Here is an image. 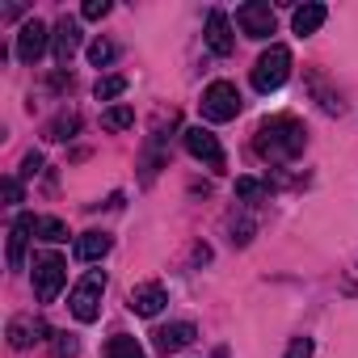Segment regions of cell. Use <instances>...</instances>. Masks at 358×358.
<instances>
[{
  "label": "cell",
  "instance_id": "obj_10",
  "mask_svg": "<svg viewBox=\"0 0 358 358\" xmlns=\"http://www.w3.org/2000/svg\"><path fill=\"white\" fill-rule=\"evenodd\" d=\"M164 303H169L164 282H139V287L131 291V312H135V316H156Z\"/></svg>",
  "mask_w": 358,
  "mask_h": 358
},
{
  "label": "cell",
  "instance_id": "obj_3",
  "mask_svg": "<svg viewBox=\"0 0 358 358\" xmlns=\"http://www.w3.org/2000/svg\"><path fill=\"white\" fill-rule=\"evenodd\" d=\"M101 295H106V274H101V270H89V274L72 287V295H68L72 316H76L80 324L97 320V316H101Z\"/></svg>",
  "mask_w": 358,
  "mask_h": 358
},
{
  "label": "cell",
  "instance_id": "obj_28",
  "mask_svg": "<svg viewBox=\"0 0 358 358\" xmlns=\"http://www.w3.org/2000/svg\"><path fill=\"white\" fill-rule=\"evenodd\" d=\"M5 199L9 203H22V177H9V182H5Z\"/></svg>",
  "mask_w": 358,
  "mask_h": 358
},
{
  "label": "cell",
  "instance_id": "obj_9",
  "mask_svg": "<svg viewBox=\"0 0 358 358\" xmlns=\"http://www.w3.org/2000/svg\"><path fill=\"white\" fill-rule=\"evenodd\" d=\"M51 51H55V64H68L80 51V22L76 17H59V26L51 34Z\"/></svg>",
  "mask_w": 358,
  "mask_h": 358
},
{
  "label": "cell",
  "instance_id": "obj_4",
  "mask_svg": "<svg viewBox=\"0 0 358 358\" xmlns=\"http://www.w3.org/2000/svg\"><path fill=\"white\" fill-rule=\"evenodd\" d=\"M241 114V93L232 80H215L203 89V118L207 122H232Z\"/></svg>",
  "mask_w": 358,
  "mask_h": 358
},
{
  "label": "cell",
  "instance_id": "obj_7",
  "mask_svg": "<svg viewBox=\"0 0 358 358\" xmlns=\"http://www.w3.org/2000/svg\"><path fill=\"white\" fill-rule=\"evenodd\" d=\"M236 26L245 30V38H270L274 34V9L262 5V0H249V5L236 9Z\"/></svg>",
  "mask_w": 358,
  "mask_h": 358
},
{
  "label": "cell",
  "instance_id": "obj_20",
  "mask_svg": "<svg viewBox=\"0 0 358 358\" xmlns=\"http://www.w3.org/2000/svg\"><path fill=\"white\" fill-rule=\"evenodd\" d=\"M127 93V76H101L97 85H93V97L97 101H114V97H122Z\"/></svg>",
  "mask_w": 358,
  "mask_h": 358
},
{
  "label": "cell",
  "instance_id": "obj_19",
  "mask_svg": "<svg viewBox=\"0 0 358 358\" xmlns=\"http://www.w3.org/2000/svg\"><path fill=\"white\" fill-rule=\"evenodd\" d=\"M266 194H270L266 182H257V177H236V199L241 203H262Z\"/></svg>",
  "mask_w": 358,
  "mask_h": 358
},
{
  "label": "cell",
  "instance_id": "obj_6",
  "mask_svg": "<svg viewBox=\"0 0 358 358\" xmlns=\"http://www.w3.org/2000/svg\"><path fill=\"white\" fill-rule=\"evenodd\" d=\"M186 152L194 160H203L207 169H228V156H224L220 139L211 131H203V127H186Z\"/></svg>",
  "mask_w": 358,
  "mask_h": 358
},
{
  "label": "cell",
  "instance_id": "obj_5",
  "mask_svg": "<svg viewBox=\"0 0 358 358\" xmlns=\"http://www.w3.org/2000/svg\"><path fill=\"white\" fill-rule=\"evenodd\" d=\"M64 278H68V262L59 253L34 257V295H38V303H51L64 291Z\"/></svg>",
  "mask_w": 358,
  "mask_h": 358
},
{
  "label": "cell",
  "instance_id": "obj_14",
  "mask_svg": "<svg viewBox=\"0 0 358 358\" xmlns=\"http://www.w3.org/2000/svg\"><path fill=\"white\" fill-rule=\"evenodd\" d=\"M30 232H34V215H17L13 228H9V266L13 270L26 266V241H30Z\"/></svg>",
  "mask_w": 358,
  "mask_h": 358
},
{
  "label": "cell",
  "instance_id": "obj_24",
  "mask_svg": "<svg viewBox=\"0 0 358 358\" xmlns=\"http://www.w3.org/2000/svg\"><path fill=\"white\" fill-rule=\"evenodd\" d=\"M76 127H80V118H76V114H59V118L47 127V139H68Z\"/></svg>",
  "mask_w": 358,
  "mask_h": 358
},
{
  "label": "cell",
  "instance_id": "obj_18",
  "mask_svg": "<svg viewBox=\"0 0 358 358\" xmlns=\"http://www.w3.org/2000/svg\"><path fill=\"white\" fill-rule=\"evenodd\" d=\"M34 236L47 245H59V241H68V224L55 215H34Z\"/></svg>",
  "mask_w": 358,
  "mask_h": 358
},
{
  "label": "cell",
  "instance_id": "obj_16",
  "mask_svg": "<svg viewBox=\"0 0 358 358\" xmlns=\"http://www.w3.org/2000/svg\"><path fill=\"white\" fill-rule=\"evenodd\" d=\"M324 5H303V9H295V17H291V26H295V34H316L320 26H324Z\"/></svg>",
  "mask_w": 358,
  "mask_h": 358
},
{
  "label": "cell",
  "instance_id": "obj_2",
  "mask_svg": "<svg viewBox=\"0 0 358 358\" xmlns=\"http://www.w3.org/2000/svg\"><path fill=\"white\" fill-rule=\"evenodd\" d=\"M287 76H291V51L282 43H270V51H262V59L253 64V89L274 93L287 85Z\"/></svg>",
  "mask_w": 358,
  "mask_h": 358
},
{
  "label": "cell",
  "instance_id": "obj_11",
  "mask_svg": "<svg viewBox=\"0 0 358 358\" xmlns=\"http://www.w3.org/2000/svg\"><path fill=\"white\" fill-rule=\"evenodd\" d=\"M152 337H156V350H160V354H173V350H186V345L199 337V329H194L190 320H177V324H164V329H156Z\"/></svg>",
  "mask_w": 358,
  "mask_h": 358
},
{
  "label": "cell",
  "instance_id": "obj_25",
  "mask_svg": "<svg viewBox=\"0 0 358 358\" xmlns=\"http://www.w3.org/2000/svg\"><path fill=\"white\" fill-rule=\"evenodd\" d=\"M282 358H312V337H295Z\"/></svg>",
  "mask_w": 358,
  "mask_h": 358
},
{
  "label": "cell",
  "instance_id": "obj_15",
  "mask_svg": "<svg viewBox=\"0 0 358 358\" xmlns=\"http://www.w3.org/2000/svg\"><path fill=\"white\" fill-rule=\"evenodd\" d=\"M110 245H114V241H110L106 232H80L72 253H76V262H101V257L110 253Z\"/></svg>",
  "mask_w": 358,
  "mask_h": 358
},
{
  "label": "cell",
  "instance_id": "obj_27",
  "mask_svg": "<svg viewBox=\"0 0 358 358\" xmlns=\"http://www.w3.org/2000/svg\"><path fill=\"white\" fill-rule=\"evenodd\" d=\"M43 169V152H26V160H22V177H34Z\"/></svg>",
  "mask_w": 358,
  "mask_h": 358
},
{
  "label": "cell",
  "instance_id": "obj_26",
  "mask_svg": "<svg viewBox=\"0 0 358 358\" xmlns=\"http://www.w3.org/2000/svg\"><path fill=\"white\" fill-rule=\"evenodd\" d=\"M106 13H110V0H89V5H85V17L89 22H101Z\"/></svg>",
  "mask_w": 358,
  "mask_h": 358
},
{
  "label": "cell",
  "instance_id": "obj_13",
  "mask_svg": "<svg viewBox=\"0 0 358 358\" xmlns=\"http://www.w3.org/2000/svg\"><path fill=\"white\" fill-rule=\"evenodd\" d=\"M43 337H47V324L38 316H13L9 320V345L13 350H26V345H34Z\"/></svg>",
  "mask_w": 358,
  "mask_h": 358
},
{
  "label": "cell",
  "instance_id": "obj_22",
  "mask_svg": "<svg viewBox=\"0 0 358 358\" xmlns=\"http://www.w3.org/2000/svg\"><path fill=\"white\" fill-rule=\"evenodd\" d=\"M114 55H118V47H114L110 38H97V43L89 47V64H93V68H106V64H114Z\"/></svg>",
  "mask_w": 358,
  "mask_h": 358
},
{
  "label": "cell",
  "instance_id": "obj_23",
  "mask_svg": "<svg viewBox=\"0 0 358 358\" xmlns=\"http://www.w3.org/2000/svg\"><path fill=\"white\" fill-rule=\"evenodd\" d=\"M80 341L72 333H51V358H76Z\"/></svg>",
  "mask_w": 358,
  "mask_h": 358
},
{
  "label": "cell",
  "instance_id": "obj_1",
  "mask_svg": "<svg viewBox=\"0 0 358 358\" xmlns=\"http://www.w3.org/2000/svg\"><path fill=\"white\" fill-rule=\"evenodd\" d=\"M303 143H308V131H303V122H299L295 114H274V118H266V122L257 127V139H253L257 156L270 160V164L295 160V156L303 152Z\"/></svg>",
  "mask_w": 358,
  "mask_h": 358
},
{
  "label": "cell",
  "instance_id": "obj_8",
  "mask_svg": "<svg viewBox=\"0 0 358 358\" xmlns=\"http://www.w3.org/2000/svg\"><path fill=\"white\" fill-rule=\"evenodd\" d=\"M47 43H51V34H47V26L34 17V22H26L22 30H17V59L22 64H34L43 51H47Z\"/></svg>",
  "mask_w": 358,
  "mask_h": 358
},
{
  "label": "cell",
  "instance_id": "obj_17",
  "mask_svg": "<svg viewBox=\"0 0 358 358\" xmlns=\"http://www.w3.org/2000/svg\"><path fill=\"white\" fill-rule=\"evenodd\" d=\"M101 358H148V350L135 341V337H127V333H118V337H110L106 341V350H101Z\"/></svg>",
  "mask_w": 358,
  "mask_h": 358
},
{
  "label": "cell",
  "instance_id": "obj_21",
  "mask_svg": "<svg viewBox=\"0 0 358 358\" xmlns=\"http://www.w3.org/2000/svg\"><path fill=\"white\" fill-rule=\"evenodd\" d=\"M101 127L106 131H127V127H135V110L131 106H114V110L101 114Z\"/></svg>",
  "mask_w": 358,
  "mask_h": 358
},
{
  "label": "cell",
  "instance_id": "obj_12",
  "mask_svg": "<svg viewBox=\"0 0 358 358\" xmlns=\"http://www.w3.org/2000/svg\"><path fill=\"white\" fill-rule=\"evenodd\" d=\"M207 47H211L215 55H232V47H236L232 22H228V13H220V9L207 13Z\"/></svg>",
  "mask_w": 358,
  "mask_h": 358
}]
</instances>
